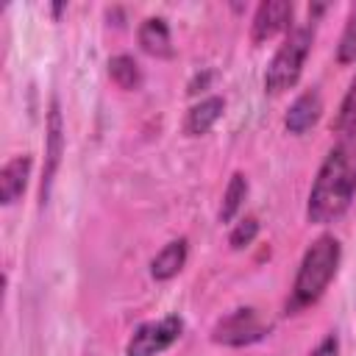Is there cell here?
<instances>
[{"mask_svg": "<svg viewBox=\"0 0 356 356\" xmlns=\"http://www.w3.org/2000/svg\"><path fill=\"white\" fill-rule=\"evenodd\" d=\"M186 256H189V242H186V236H178V239L167 242V245L150 259V275H153L156 281H170V278H175V275L184 270Z\"/></svg>", "mask_w": 356, "mask_h": 356, "instance_id": "obj_11", "label": "cell"}, {"mask_svg": "<svg viewBox=\"0 0 356 356\" xmlns=\"http://www.w3.org/2000/svg\"><path fill=\"white\" fill-rule=\"evenodd\" d=\"M312 39H314L312 25H295L286 33V39L275 50V56L270 58L267 72H264V92L267 95H281L298 83L303 64H306V56L312 50Z\"/></svg>", "mask_w": 356, "mask_h": 356, "instance_id": "obj_3", "label": "cell"}, {"mask_svg": "<svg viewBox=\"0 0 356 356\" xmlns=\"http://www.w3.org/2000/svg\"><path fill=\"white\" fill-rule=\"evenodd\" d=\"M184 334V320L178 314H167L161 320H150L142 323L134 337L125 345V356H156L161 350H167L170 345H175Z\"/></svg>", "mask_w": 356, "mask_h": 356, "instance_id": "obj_5", "label": "cell"}, {"mask_svg": "<svg viewBox=\"0 0 356 356\" xmlns=\"http://www.w3.org/2000/svg\"><path fill=\"white\" fill-rule=\"evenodd\" d=\"M337 61L339 64L356 61V3L348 11L345 28H342V36H339V44H337Z\"/></svg>", "mask_w": 356, "mask_h": 356, "instance_id": "obj_16", "label": "cell"}, {"mask_svg": "<svg viewBox=\"0 0 356 356\" xmlns=\"http://www.w3.org/2000/svg\"><path fill=\"white\" fill-rule=\"evenodd\" d=\"M295 14V6L289 0H264L256 6L253 22H250V39L256 44L273 39L275 33L289 28V19Z\"/></svg>", "mask_w": 356, "mask_h": 356, "instance_id": "obj_7", "label": "cell"}, {"mask_svg": "<svg viewBox=\"0 0 356 356\" xmlns=\"http://www.w3.org/2000/svg\"><path fill=\"white\" fill-rule=\"evenodd\" d=\"M323 114V97L317 89H306L303 95H298L292 100V106L286 108V117H284V128L295 136L306 134Z\"/></svg>", "mask_w": 356, "mask_h": 356, "instance_id": "obj_8", "label": "cell"}, {"mask_svg": "<svg viewBox=\"0 0 356 356\" xmlns=\"http://www.w3.org/2000/svg\"><path fill=\"white\" fill-rule=\"evenodd\" d=\"M245 197H248V175H245V172H234V175L228 178L225 192H222V203H220V222H231V220L239 214V209H242Z\"/></svg>", "mask_w": 356, "mask_h": 356, "instance_id": "obj_14", "label": "cell"}, {"mask_svg": "<svg viewBox=\"0 0 356 356\" xmlns=\"http://www.w3.org/2000/svg\"><path fill=\"white\" fill-rule=\"evenodd\" d=\"M31 167H33V159L28 153L14 156L3 164V170H0V200H3V206H11L22 197V192L28 189Z\"/></svg>", "mask_w": 356, "mask_h": 356, "instance_id": "obj_9", "label": "cell"}, {"mask_svg": "<svg viewBox=\"0 0 356 356\" xmlns=\"http://www.w3.org/2000/svg\"><path fill=\"white\" fill-rule=\"evenodd\" d=\"M256 236H259V220H256V217H242V220L231 228L228 245H231L234 250H242V248H248Z\"/></svg>", "mask_w": 356, "mask_h": 356, "instance_id": "obj_17", "label": "cell"}, {"mask_svg": "<svg viewBox=\"0 0 356 356\" xmlns=\"http://www.w3.org/2000/svg\"><path fill=\"white\" fill-rule=\"evenodd\" d=\"M339 259H342L339 239L334 234L317 236L300 259V267H298V275H295V284H292V295L286 300V312L295 314V312L317 303L323 298V292L328 289L331 278L337 275Z\"/></svg>", "mask_w": 356, "mask_h": 356, "instance_id": "obj_2", "label": "cell"}, {"mask_svg": "<svg viewBox=\"0 0 356 356\" xmlns=\"http://www.w3.org/2000/svg\"><path fill=\"white\" fill-rule=\"evenodd\" d=\"M44 167H42V186H39V203L44 206L50 197V186L53 178L58 172L61 156H64V120H61V108L58 100H50V111H47V125H44Z\"/></svg>", "mask_w": 356, "mask_h": 356, "instance_id": "obj_6", "label": "cell"}, {"mask_svg": "<svg viewBox=\"0 0 356 356\" xmlns=\"http://www.w3.org/2000/svg\"><path fill=\"white\" fill-rule=\"evenodd\" d=\"M356 197V139H339L323 159L306 200V220L328 225L339 220Z\"/></svg>", "mask_w": 356, "mask_h": 356, "instance_id": "obj_1", "label": "cell"}, {"mask_svg": "<svg viewBox=\"0 0 356 356\" xmlns=\"http://www.w3.org/2000/svg\"><path fill=\"white\" fill-rule=\"evenodd\" d=\"M136 39H139V47L153 56V58H172L175 56V47H172V36H170V25L164 17H147L139 31H136Z\"/></svg>", "mask_w": 356, "mask_h": 356, "instance_id": "obj_10", "label": "cell"}, {"mask_svg": "<svg viewBox=\"0 0 356 356\" xmlns=\"http://www.w3.org/2000/svg\"><path fill=\"white\" fill-rule=\"evenodd\" d=\"M225 111V100L222 97H203L200 103H195L189 111H186V120H184V134L186 136H203L211 131V125L222 117Z\"/></svg>", "mask_w": 356, "mask_h": 356, "instance_id": "obj_12", "label": "cell"}, {"mask_svg": "<svg viewBox=\"0 0 356 356\" xmlns=\"http://www.w3.org/2000/svg\"><path fill=\"white\" fill-rule=\"evenodd\" d=\"M270 334V323L259 314V309L253 306H239L234 312H228L225 317H220L211 328V342L225 345V348H245L253 345L259 339H264Z\"/></svg>", "mask_w": 356, "mask_h": 356, "instance_id": "obj_4", "label": "cell"}, {"mask_svg": "<svg viewBox=\"0 0 356 356\" xmlns=\"http://www.w3.org/2000/svg\"><path fill=\"white\" fill-rule=\"evenodd\" d=\"M108 75H111V81H114L120 89H125V92H136V89L142 86V70H139V64H136L134 56L120 53V56L108 58Z\"/></svg>", "mask_w": 356, "mask_h": 356, "instance_id": "obj_13", "label": "cell"}, {"mask_svg": "<svg viewBox=\"0 0 356 356\" xmlns=\"http://www.w3.org/2000/svg\"><path fill=\"white\" fill-rule=\"evenodd\" d=\"M331 131L339 134L342 139H356V75L334 114V122H331Z\"/></svg>", "mask_w": 356, "mask_h": 356, "instance_id": "obj_15", "label": "cell"}, {"mask_svg": "<svg viewBox=\"0 0 356 356\" xmlns=\"http://www.w3.org/2000/svg\"><path fill=\"white\" fill-rule=\"evenodd\" d=\"M309 356H339V339H337V334H325Z\"/></svg>", "mask_w": 356, "mask_h": 356, "instance_id": "obj_18", "label": "cell"}]
</instances>
